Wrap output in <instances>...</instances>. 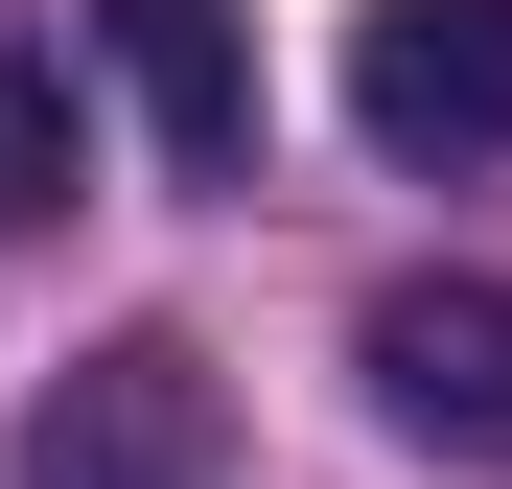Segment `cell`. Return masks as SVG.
Returning a JSON list of instances; mask_svg holds the SVG:
<instances>
[{
  "label": "cell",
  "instance_id": "cell-5",
  "mask_svg": "<svg viewBox=\"0 0 512 489\" xmlns=\"http://www.w3.org/2000/svg\"><path fill=\"white\" fill-rule=\"evenodd\" d=\"M70 187H94V117H70V47L0 24V233H47Z\"/></svg>",
  "mask_w": 512,
  "mask_h": 489
},
{
  "label": "cell",
  "instance_id": "cell-3",
  "mask_svg": "<svg viewBox=\"0 0 512 489\" xmlns=\"http://www.w3.org/2000/svg\"><path fill=\"white\" fill-rule=\"evenodd\" d=\"M350 350H373V420H396V443L512 466V280H396Z\"/></svg>",
  "mask_w": 512,
  "mask_h": 489
},
{
  "label": "cell",
  "instance_id": "cell-4",
  "mask_svg": "<svg viewBox=\"0 0 512 489\" xmlns=\"http://www.w3.org/2000/svg\"><path fill=\"white\" fill-rule=\"evenodd\" d=\"M94 70L140 94V140L187 163V187L256 163V24H233V0H94Z\"/></svg>",
  "mask_w": 512,
  "mask_h": 489
},
{
  "label": "cell",
  "instance_id": "cell-1",
  "mask_svg": "<svg viewBox=\"0 0 512 489\" xmlns=\"http://www.w3.org/2000/svg\"><path fill=\"white\" fill-rule=\"evenodd\" d=\"M210 420H233V396H210L187 326H117V350L0 443V489H210Z\"/></svg>",
  "mask_w": 512,
  "mask_h": 489
},
{
  "label": "cell",
  "instance_id": "cell-2",
  "mask_svg": "<svg viewBox=\"0 0 512 489\" xmlns=\"http://www.w3.org/2000/svg\"><path fill=\"white\" fill-rule=\"evenodd\" d=\"M350 140L373 163H512V0H373L350 24Z\"/></svg>",
  "mask_w": 512,
  "mask_h": 489
}]
</instances>
